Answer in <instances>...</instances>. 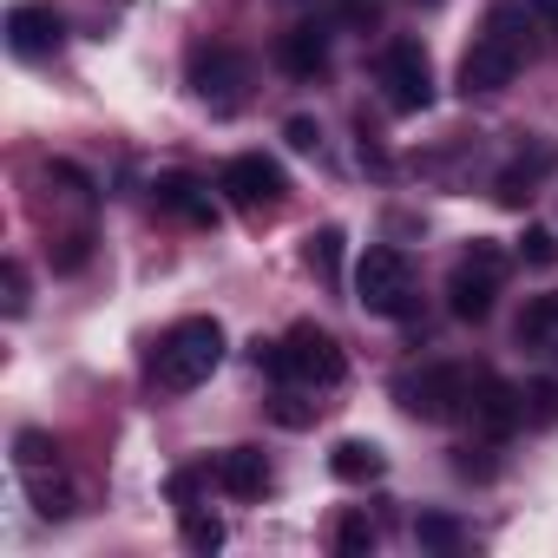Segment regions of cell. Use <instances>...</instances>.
I'll use <instances>...</instances> for the list:
<instances>
[{"mask_svg": "<svg viewBox=\"0 0 558 558\" xmlns=\"http://www.w3.org/2000/svg\"><path fill=\"white\" fill-rule=\"evenodd\" d=\"M184 545H191V551H217V545H223V519L184 506Z\"/></svg>", "mask_w": 558, "mask_h": 558, "instance_id": "22", "label": "cell"}, {"mask_svg": "<svg viewBox=\"0 0 558 558\" xmlns=\"http://www.w3.org/2000/svg\"><path fill=\"white\" fill-rule=\"evenodd\" d=\"M243 86H250V66H243L236 47H197L191 53V93L210 112H236L243 106Z\"/></svg>", "mask_w": 558, "mask_h": 558, "instance_id": "9", "label": "cell"}, {"mask_svg": "<svg viewBox=\"0 0 558 558\" xmlns=\"http://www.w3.org/2000/svg\"><path fill=\"white\" fill-rule=\"evenodd\" d=\"M21 486H27V499H34V512H40V519H66V512H73L66 460H60V466H34V473H21Z\"/></svg>", "mask_w": 558, "mask_h": 558, "instance_id": "17", "label": "cell"}, {"mask_svg": "<svg viewBox=\"0 0 558 558\" xmlns=\"http://www.w3.org/2000/svg\"><path fill=\"white\" fill-rule=\"evenodd\" d=\"M276 66H283L290 80H323V73H329V34H323V27H290V34H276Z\"/></svg>", "mask_w": 558, "mask_h": 558, "instance_id": "13", "label": "cell"}, {"mask_svg": "<svg viewBox=\"0 0 558 558\" xmlns=\"http://www.w3.org/2000/svg\"><path fill=\"white\" fill-rule=\"evenodd\" d=\"M283 138H290V151H316V145H323V125H316V119H290Z\"/></svg>", "mask_w": 558, "mask_h": 558, "instance_id": "27", "label": "cell"}, {"mask_svg": "<svg viewBox=\"0 0 558 558\" xmlns=\"http://www.w3.org/2000/svg\"><path fill=\"white\" fill-rule=\"evenodd\" d=\"M342 14H349V21H355V27H368V21H375V14H381V0H342Z\"/></svg>", "mask_w": 558, "mask_h": 558, "instance_id": "30", "label": "cell"}, {"mask_svg": "<svg viewBox=\"0 0 558 558\" xmlns=\"http://www.w3.org/2000/svg\"><path fill=\"white\" fill-rule=\"evenodd\" d=\"M0 310H8V316H27V269H21V263L0 269Z\"/></svg>", "mask_w": 558, "mask_h": 558, "instance_id": "26", "label": "cell"}, {"mask_svg": "<svg viewBox=\"0 0 558 558\" xmlns=\"http://www.w3.org/2000/svg\"><path fill=\"white\" fill-rule=\"evenodd\" d=\"M355 303L368 316H408L414 310V269H408L401 250H388V243L362 250V263H355Z\"/></svg>", "mask_w": 558, "mask_h": 558, "instance_id": "5", "label": "cell"}, {"mask_svg": "<svg viewBox=\"0 0 558 558\" xmlns=\"http://www.w3.org/2000/svg\"><path fill=\"white\" fill-rule=\"evenodd\" d=\"M158 210H171V217H184V223H217V204H210V191H204L197 178H184V171L158 178Z\"/></svg>", "mask_w": 558, "mask_h": 558, "instance_id": "15", "label": "cell"}, {"mask_svg": "<svg viewBox=\"0 0 558 558\" xmlns=\"http://www.w3.org/2000/svg\"><path fill=\"white\" fill-rule=\"evenodd\" d=\"M217 362H223V323H217V316H184V323H171V329L158 336V349H151V381H158L165 395H191V388H204V381L217 375Z\"/></svg>", "mask_w": 558, "mask_h": 558, "instance_id": "1", "label": "cell"}, {"mask_svg": "<svg viewBox=\"0 0 558 558\" xmlns=\"http://www.w3.org/2000/svg\"><path fill=\"white\" fill-rule=\"evenodd\" d=\"M60 40H66V21H60L53 8H40V0H21V8L8 14V47H14V60H53Z\"/></svg>", "mask_w": 558, "mask_h": 558, "instance_id": "11", "label": "cell"}, {"mask_svg": "<svg viewBox=\"0 0 558 558\" xmlns=\"http://www.w3.org/2000/svg\"><path fill=\"white\" fill-rule=\"evenodd\" d=\"M47 184H60V197H73V204H93V178L80 165H47Z\"/></svg>", "mask_w": 558, "mask_h": 558, "instance_id": "25", "label": "cell"}, {"mask_svg": "<svg viewBox=\"0 0 558 558\" xmlns=\"http://www.w3.org/2000/svg\"><path fill=\"white\" fill-rule=\"evenodd\" d=\"M421 8H440V0H421Z\"/></svg>", "mask_w": 558, "mask_h": 558, "instance_id": "32", "label": "cell"}, {"mask_svg": "<svg viewBox=\"0 0 558 558\" xmlns=\"http://www.w3.org/2000/svg\"><path fill=\"white\" fill-rule=\"evenodd\" d=\"M499 283H506V250H499L493 236H473V243L460 250L453 276H447V310H453L460 323H486Z\"/></svg>", "mask_w": 558, "mask_h": 558, "instance_id": "3", "label": "cell"}, {"mask_svg": "<svg viewBox=\"0 0 558 558\" xmlns=\"http://www.w3.org/2000/svg\"><path fill=\"white\" fill-rule=\"evenodd\" d=\"M375 86H381V99H388V112H427L434 106V66H427V47L421 40H388L381 47V60H375Z\"/></svg>", "mask_w": 558, "mask_h": 558, "instance_id": "4", "label": "cell"}, {"mask_svg": "<svg viewBox=\"0 0 558 558\" xmlns=\"http://www.w3.org/2000/svg\"><path fill=\"white\" fill-rule=\"evenodd\" d=\"M60 269H80L86 263V236H60V256H53Z\"/></svg>", "mask_w": 558, "mask_h": 558, "instance_id": "29", "label": "cell"}, {"mask_svg": "<svg viewBox=\"0 0 558 558\" xmlns=\"http://www.w3.org/2000/svg\"><path fill=\"white\" fill-rule=\"evenodd\" d=\"M519 401H525V421L532 427H551L558 421V381H532V388H519Z\"/></svg>", "mask_w": 558, "mask_h": 558, "instance_id": "23", "label": "cell"}, {"mask_svg": "<svg viewBox=\"0 0 558 558\" xmlns=\"http://www.w3.org/2000/svg\"><path fill=\"white\" fill-rule=\"evenodd\" d=\"M519 256H525L532 269H551V263H558V236H551L545 223H525V236H519Z\"/></svg>", "mask_w": 558, "mask_h": 558, "instance_id": "24", "label": "cell"}, {"mask_svg": "<svg viewBox=\"0 0 558 558\" xmlns=\"http://www.w3.org/2000/svg\"><path fill=\"white\" fill-rule=\"evenodd\" d=\"M532 21H538L551 40H558V0H532Z\"/></svg>", "mask_w": 558, "mask_h": 558, "instance_id": "31", "label": "cell"}, {"mask_svg": "<svg viewBox=\"0 0 558 558\" xmlns=\"http://www.w3.org/2000/svg\"><path fill=\"white\" fill-rule=\"evenodd\" d=\"M329 538H336V551H342V558H368V551H375V538H381V532H375V525H368V512H342V519H336V532H329Z\"/></svg>", "mask_w": 558, "mask_h": 558, "instance_id": "20", "label": "cell"}, {"mask_svg": "<svg viewBox=\"0 0 558 558\" xmlns=\"http://www.w3.org/2000/svg\"><path fill=\"white\" fill-rule=\"evenodd\" d=\"M217 191H223L243 217H269V210H283L290 178H283V165L263 158V151H236V158L217 171Z\"/></svg>", "mask_w": 558, "mask_h": 558, "instance_id": "7", "label": "cell"}, {"mask_svg": "<svg viewBox=\"0 0 558 558\" xmlns=\"http://www.w3.org/2000/svg\"><path fill=\"white\" fill-rule=\"evenodd\" d=\"M269 414L283 421V427H310V421H316V408H303L296 395H276V408H269Z\"/></svg>", "mask_w": 558, "mask_h": 558, "instance_id": "28", "label": "cell"}, {"mask_svg": "<svg viewBox=\"0 0 558 558\" xmlns=\"http://www.w3.org/2000/svg\"><path fill=\"white\" fill-rule=\"evenodd\" d=\"M210 480H217V486H223L230 499H256V493L269 486V460H263L256 447H230V453H217Z\"/></svg>", "mask_w": 558, "mask_h": 558, "instance_id": "14", "label": "cell"}, {"mask_svg": "<svg viewBox=\"0 0 558 558\" xmlns=\"http://www.w3.org/2000/svg\"><path fill=\"white\" fill-rule=\"evenodd\" d=\"M551 336H558V290H551V296H532L525 316H519V342L538 349V342H551Z\"/></svg>", "mask_w": 558, "mask_h": 558, "instance_id": "21", "label": "cell"}, {"mask_svg": "<svg viewBox=\"0 0 558 558\" xmlns=\"http://www.w3.org/2000/svg\"><path fill=\"white\" fill-rule=\"evenodd\" d=\"M329 473H336L342 486H368V480L388 473V453H381L375 440H336V447H329Z\"/></svg>", "mask_w": 558, "mask_h": 558, "instance_id": "16", "label": "cell"}, {"mask_svg": "<svg viewBox=\"0 0 558 558\" xmlns=\"http://www.w3.org/2000/svg\"><path fill=\"white\" fill-rule=\"evenodd\" d=\"M303 263H310V269L323 276V283H342V230H336V223H323V230L310 236Z\"/></svg>", "mask_w": 558, "mask_h": 558, "instance_id": "18", "label": "cell"}, {"mask_svg": "<svg viewBox=\"0 0 558 558\" xmlns=\"http://www.w3.org/2000/svg\"><path fill=\"white\" fill-rule=\"evenodd\" d=\"M551 171H558V145H551V138H532V145H525L499 178H493V197H499L506 210H519V204H532V197H538V184H545Z\"/></svg>", "mask_w": 558, "mask_h": 558, "instance_id": "10", "label": "cell"}, {"mask_svg": "<svg viewBox=\"0 0 558 558\" xmlns=\"http://www.w3.org/2000/svg\"><path fill=\"white\" fill-rule=\"evenodd\" d=\"M473 388H480V375L460 368V362H434V368L395 381V395H401V408H408L414 421H453V414H466Z\"/></svg>", "mask_w": 558, "mask_h": 558, "instance_id": "6", "label": "cell"}, {"mask_svg": "<svg viewBox=\"0 0 558 558\" xmlns=\"http://www.w3.org/2000/svg\"><path fill=\"white\" fill-rule=\"evenodd\" d=\"M466 414H473V427H480L486 440H506V434H512V427L525 421V401H519V388H506V381L480 375V388H473Z\"/></svg>", "mask_w": 558, "mask_h": 558, "instance_id": "12", "label": "cell"}, {"mask_svg": "<svg viewBox=\"0 0 558 558\" xmlns=\"http://www.w3.org/2000/svg\"><path fill=\"white\" fill-rule=\"evenodd\" d=\"M519 66H525V47H512V40H499V34L480 27V40H473L466 60H460V93H466V99L506 93V86L519 80Z\"/></svg>", "mask_w": 558, "mask_h": 558, "instance_id": "8", "label": "cell"}, {"mask_svg": "<svg viewBox=\"0 0 558 558\" xmlns=\"http://www.w3.org/2000/svg\"><path fill=\"white\" fill-rule=\"evenodd\" d=\"M414 538H421L427 551H460V545H466V525L447 519V512H421V519H414Z\"/></svg>", "mask_w": 558, "mask_h": 558, "instance_id": "19", "label": "cell"}, {"mask_svg": "<svg viewBox=\"0 0 558 558\" xmlns=\"http://www.w3.org/2000/svg\"><path fill=\"white\" fill-rule=\"evenodd\" d=\"M256 368L283 375V381H303V388H336L349 375V355H342V342L329 329L296 323L283 342H256Z\"/></svg>", "mask_w": 558, "mask_h": 558, "instance_id": "2", "label": "cell"}]
</instances>
